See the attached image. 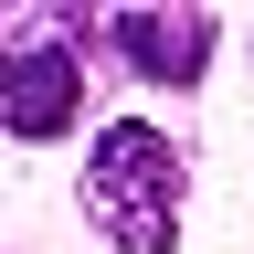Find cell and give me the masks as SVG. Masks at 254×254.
<instances>
[{
  "label": "cell",
  "instance_id": "obj_2",
  "mask_svg": "<svg viewBox=\"0 0 254 254\" xmlns=\"http://www.w3.org/2000/svg\"><path fill=\"white\" fill-rule=\"evenodd\" d=\"M74 106H85L74 43H21L11 64H0V127H11V138H64Z\"/></svg>",
  "mask_w": 254,
  "mask_h": 254
},
{
  "label": "cell",
  "instance_id": "obj_3",
  "mask_svg": "<svg viewBox=\"0 0 254 254\" xmlns=\"http://www.w3.org/2000/svg\"><path fill=\"white\" fill-rule=\"evenodd\" d=\"M106 43L138 64V85H190L201 53H212V21H201V11H117Z\"/></svg>",
  "mask_w": 254,
  "mask_h": 254
},
{
  "label": "cell",
  "instance_id": "obj_1",
  "mask_svg": "<svg viewBox=\"0 0 254 254\" xmlns=\"http://www.w3.org/2000/svg\"><path fill=\"white\" fill-rule=\"evenodd\" d=\"M85 201H95V222L117 233V254H170V244H180V148L159 138L148 117H117L106 138H95Z\"/></svg>",
  "mask_w": 254,
  "mask_h": 254
}]
</instances>
